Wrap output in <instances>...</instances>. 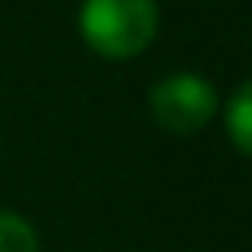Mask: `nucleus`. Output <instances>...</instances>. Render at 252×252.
<instances>
[{"instance_id": "obj_1", "label": "nucleus", "mask_w": 252, "mask_h": 252, "mask_svg": "<svg viewBox=\"0 0 252 252\" xmlns=\"http://www.w3.org/2000/svg\"><path fill=\"white\" fill-rule=\"evenodd\" d=\"M79 32L91 51L106 59H130L150 47L158 35V4L154 0H83Z\"/></svg>"}, {"instance_id": "obj_2", "label": "nucleus", "mask_w": 252, "mask_h": 252, "mask_svg": "<svg viewBox=\"0 0 252 252\" xmlns=\"http://www.w3.org/2000/svg\"><path fill=\"white\" fill-rule=\"evenodd\" d=\"M150 114L169 134H197L217 114V91L205 75L177 71L150 87Z\"/></svg>"}, {"instance_id": "obj_3", "label": "nucleus", "mask_w": 252, "mask_h": 252, "mask_svg": "<svg viewBox=\"0 0 252 252\" xmlns=\"http://www.w3.org/2000/svg\"><path fill=\"white\" fill-rule=\"evenodd\" d=\"M224 130H228L236 150L252 154V79L232 91V98L224 106Z\"/></svg>"}, {"instance_id": "obj_4", "label": "nucleus", "mask_w": 252, "mask_h": 252, "mask_svg": "<svg viewBox=\"0 0 252 252\" xmlns=\"http://www.w3.org/2000/svg\"><path fill=\"white\" fill-rule=\"evenodd\" d=\"M0 252H39V232L20 213L0 209Z\"/></svg>"}]
</instances>
